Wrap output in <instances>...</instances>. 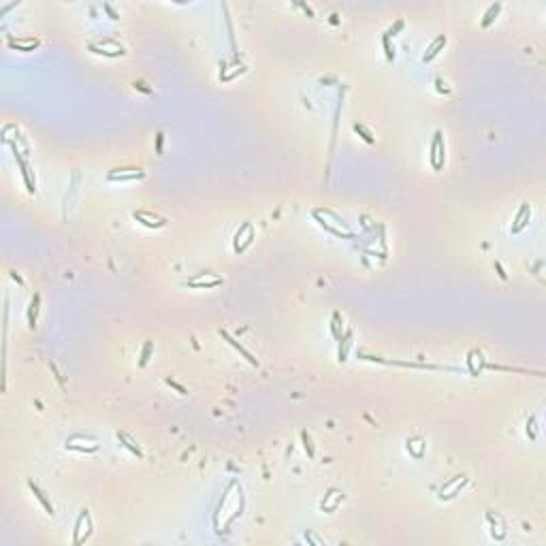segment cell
I'll return each mask as SVG.
<instances>
[{
    "mask_svg": "<svg viewBox=\"0 0 546 546\" xmlns=\"http://www.w3.org/2000/svg\"><path fill=\"white\" fill-rule=\"evenodd\" d=\"M350 337H352V331H346V335L344 337H340V360L344 363V360H346V356H348V348H350Z\"/></svg>",
    "mask_w": 546,
    "mask_h": 546,
    "instance_id": "d6986e66",
    "label": "cell"
},
{
    "mask_svg": "<svg viewBox=\"0 0 546 546\" xmlns=\"http://www.w3.org/2000/svg\"><path fill=\"white\" fill-rule=\"evenodd\" d=\"M150 354H152V342H146V346H143V352H141V358H139V365H141V367L148 365Z\"/></svg>",
    "mask_w": 546,
    "mask_h": 546,
    "instance_id": "7402d4cb",
    "label": "cell"
},
{
    "mask_svg": "<svg viewBox=\"0 0 546 546\" xmlns=\"http://www.w3.org/2000/svg\"><path fill=\"white\" fill-rule=\"evenodd\" d=\"M88 50H90L92 54L107 56V58H118V56H124L126 54L124 47L120 45L118 41H114V38H102V41H98V43H90V45H88Z\"/></svg>",
    "mask_w": 546,
    "mask_h": 546,
    "instance_id": "6da1fadb",
    "label": "cell"
},
{
    "mask_svg": "<svg viewBox=\"0 0 546 546\" xmlns=\"http://www.w3.org/2000/svg\"><path fill=\"white\" fill-rule=\"evenodd\" d=\"M220 335H222L224 340H226V342L230 344L232 348H235V350L239 352V354H244V356L248 358V363H250V365H254V367H258V360L254 358V354H250V352H248V350H246V348L242 346V344H239V342L235 340V337H230V335H228V331H224V328H220Z\"/></svg>",
    "mask_w": 546,
    "mask_h": 546,
    "instance_id": "7c38bea8",
    "label": "cell"
},
{
    "mask_svg": "<svg viewBox=\"0 0 546 546\" xmlns=\"http://www.w3.org/2000/svg\"><path fill=\"white\" fill-rule=\"evenodd\" d=\"M424 440L422 438H410L408 440V452L412 454V456H416V459H420V456L424 454Z\"/></svg>",
    "mask_w": 546,
    "mask_h": 546,
    "instance_id": "2e32d148",
    "label": "cell"
},
{
    "mask_svg": "<svg viewBox=\"0 0 546 546\" xmlns=\"http://www.w3.org/2000/svg\"><path fill=\"white\" fill-rule=\"evenodd\" d=\"M495 269H497V273H500V278H502V280H508V273L504 271V267H502L500 262H495Z\"/></svg>",
    "mask_w": 546,
    "mask_h": 546,
    "instance_id": "f546056e",
    "label": "cell"
},
{
    "mask_svg": "<svg viewBox=\"0 0 546 546\" xmlns=\"http://www.w3.org/2000/svg\"><path fill=\"white\" fill-rule=\"evenodd\" d=\"M132 218L139 224H143L146 228H162V226H166V218H162V216H158V214H152V212H134Z\"/></svg>",
    "mask_w": 546,
    "mask_h": 546,
    "instance_id": "52a82bcc",
    "label": "cell"
},
{
    "mask_svg": "<svg viewBox=\"0 0 546 546\" xmlns=\"http://www.w3.org/2000/svg\"><path fill=\"white\" fill-rule=\"evenodd\" d=\"M431 164L436 171H440L442 166H444V158H446V146H444V139H442V132L438 130L436 134H433V141H431Z\"/></svg>",
    "mask_w": 546,
    "mask_h": 546,
    "instance_id": "7a4b0ae2",
    "label": "cell"
},
{
    "mask_svg": "<svg viewBox=\"0 0 546 546\" xmlns=\"http://www.w3.org/2000/svg\"><path fill=\"white\" fill-rule=\"evenodd\" d=\"M436 86H438V92H446V94H448V92H450V90H448V88H446V84H444V82H442V79H440V77L436 79Z\"/></svg>",
    "mask_w": 546,
    "mask_h": 546,
    "instance_id": "f1b7e54d",
    "label": "cell"
},
{
    "mask_svg": "<svg viewBox=\"0 0 546 546\" xmlns=\"http://www.w3.org/2000/svg\"><path fill=\"white\" fill-rule=\"evenodd\" d=\"M6 43H9L11 50H18V52H34L38 45H41V41L34 36H26V38H15V36H9L6 38Z\"/></svg>",
    "mask_w": 546,
    "mask_h": 546,
    "instance_id": "ba28073f",
    "label": "cell"
},
{
    "mask_svg": "<svg viewBox=\"0 0 546 546\" xmlns=\"http://www.w3.org/2000/svg\"><path fill=\"white\" fill-rule=\"evenodd\" d=\"M448 43V38H446V34H440L436 41H433L431 45H429V50L424 52V56H422V62H431L433 58H436V56L444 50V45Z\"/></svg>",
    "mask_w": 546,
    "mask_h": 546,
    "instance_id": "4fadbf2b",
    "label": "cell"
},
{
    "mask_svg": "<svg viewBox=\"0 0 546 546\" xmlns=\"http://www.w3.org/2000/svg\"><path fill=\"white\" fill-rule=\"evenodd\" d=\"M382 45H384V52H386V58H388V60L395 58V50L390 47V38H384V36H382Z\"/></svg>",
    "mask_w": 546,
    "mask_h": 546,
    "instance_id": "d4e9b609",
    "label": "cell"
},
{
    "mask_svg": "<svg viewBox=\"0 0 546 546\" xmlns=\"http://www.w3.org/2000/svg\"><path fill=\"white\" fill-rule=\"evenodd\" d=\"M354 130H356V132H358L360 136H363V139H365L367 143H374V134H372V132H369V130H367V128L363 126V124H354Z\"/></svg>",
    "mask_w": 546,
    "mask_h": 546,
    "instance_id": "cb8c5ba5",
    "label": "cell"
},
{
    "mask_svg": "<svg viewBox=\"0 0 546 546\" xmlns=\"http://www.w3.org/2000/svg\"><path fill=\"white\" fill-rule=\"evenodd\" d=\"M66 450H75V452H96L98 450V444H90V446H77L73 442H66Z\"/></svg>",
    "mask_w": 546,
    "mask_h": 546,
    "instance_id": "ffe728a7",
    "label": "cell"
},
{
    "mask_svg": "<svg viewBox=\"0 0 546 546\" xmlns=\"http://www.w3.org/2000/svg\"><path fill=\"white\" fill-rule=\"evenodd\" d=\"M146 178V171L136 166H130V168H114V171L107 173V180L109 182H134V180H143Z\"/></svg>",
    "mask_w": 546,
    "mask_h": 546,
    "instance_id": "277c9868",
    "label": "cell"
},
{
    "mask_svg": "<svg viewBox=\"0 0 546 546\" xmlns=\"http://www.w3.org/2000/svg\"><path fill=\"white\" fill-rule=\"evenodd\" d=\"M38 303H41V296H38V294H34V296H32V303H30V310H28V324H30V326H34V324H36Z\"/></svg>",
    "mask_w": 546,
    "mask_h": 546,
    "instance_id": "ac0fdd59",
    "label": "cell"
},
{
    "mask_svg": "<svg viewBox=\"0 0 546 546\" xmlns=\"http://www.w3.org/2000/svg\"><path fill=\"white\" fill-rule=\"evenodd\" d=\"M529 218H532V210H529V205L523 203L520 205V210L518 214L514 216V224H512V232H520L527 224H529Z\"/></svg>",
    "mask_w": 546,
    "mask_h": 546,
    "instance_id": "8fae6325",
    "label": "cell"
},
{
    "mask_svg": "<svg viewBox=\"0 0 546 546\" xmlns=\"http://www.w3.org/2000/svg\"><path fill=\"white\" fill-rule=\"evenodd\" d=\"M254 237H256V232H254V226L250 222H246L242 228H239L235 232V252H244L248 246H252L254 242Z\"/></svg>",
    "mask_w": 546,
    "mask_h": 546,
    "instance_id": "8992f818",
    "label": "cell"
},
{
    "mask_svg": "<svg viewBox=\"0 0 546 546\" xmlns=\"http://www.w3.org/2000/svg\"><path fill=\"white\" fill-rule=\"evenodd\" d=\"M13 152H15V160H18V164H20V168H22V175H24V182H26V188H28V192H34L36 188V182L32 180V173H30V166H28V162L26 160L22 158V154L18 152V148L13 146Z\"/></svg>",
    "mask_w": 546,
    "mask_h": 546,
    "instance_id": "9c48e42d",
    "label": "cell"
},
{
    "mask_svg": "<svg viewBox=\"0 0 546 546\" xmlns=\"http://www.w3.org/2000/svg\"><path fill=\"white\" fill-rule=\"evenodd\" d=\"M342 502H344V493L337 491V488H331L328 495H324V502L320 504V508H322L324 512H335L337 506H340Z\"/></svg>",
    "mask_w": 546,
    "mask_h": 546,
    "instance_id": "30bf717a",
    "label": "cell"
},
{
    "mask_svg": "<svg viewBox=\"0 0 546 546\" xmlns=\"http://www.w3.org/2000/svg\"><path fill=\"white\" fill-rule=\"evenodd\" d=\"M468 482H470L468 476H456L452 480H448L446 484H442V488L438 491V497L440 500H452V497H456L461 493L463 486H468Z\"/></svg>",
    "mask_w": 546,
    "mask_h": 546,
    "instance_id": "3957f363",
    "label": "cell"
},
{
    "mask_svg": "<svg viewBox=\"0 0 546 546\" xmlns=\"http://www.w3.org/2000/svg\"><path fill=\"white\" fill-rule=\"evenodd\" d=\"M156 150H158V154L162 152V132H158V136H156Z\"/></svg>",
    "mask_w": 546,
    "mask_h": 546,
    "instance_id": "4dcf8cb0",
    "label": "cell"
},
{
    "mask_svg": "<svg viewBox=\"0 0 546 546\" xmlns=\"http://www.w3.org/2000/svg\"><path fill=\"white\" fill-rule=\"evenodd\" d=\"M404 26H406V22H404V20H397V24H395V26H390V28H388L386 32H384V38H390V36H395L399 30H404Z\"/></svg>",
    "mask_w": 546,
    "mask_h": 546,
    "instance_id": "603a6c76",
    "label": "cell"
},
{
    "mask_svg": "<svg viewBox=\"0 0 546 546\" xmlns=\"http://www.w3.org/2000/svg\"><path fill=\"white\" fill-rule=\"evenodd\" d=\"M500 11H502V2H495V4H491V6H488V9H486V13L482 15V22H480V26H482V28L491 26L493 20L497 18V13H500Z\"/></svg>",
    "mask_w": 546,
    "mask_h": 546,
    "instance_id": "e0dca14e",
    "label": "cell"
},
{
    "mask_svg": "<svg viewBox=\"0 0 546 546\" xmlns=\"http://www.w3.org/2000/svg\"><path fill=\"white\" fill-rule=\"evenodd\" d=\"M28 486H30V491L34 493V497H36V500L41 502V506H43V508L47 510V514H52V516H54V514H56V510H54L52 502H50V500H47V497H45V493H43L41 488H38V486H36L34 482H32V480H28Z\"/></svg>",
    "mask_w": 546,
    "mask_h": 546,
    "instance_id": "9a60e30c",
    "label": "cell"
},
{
    "mask_svg": "<svg viewBox=\"0 0 546 546\" xmlns=\"http://www.w3.org/2000/svg\"><path fill=\"white\" fill-rule=\"evenodd\" d=\"M102 6H105V11L109 13V18H111V20H120V15H118V13L114 11V6H111L109 2H105V4H102Z\"/></svg>",
    "mask_w": 546,
    "mask_h": 546,
    "instance_id": "83f0119b",
    "label": "cell"
},
{
    "mask_svg": "<svg viewBox=\"0 0 546 546\" xmlns=\"http://www.w3.org/2000/svg\"><path fill=\"white\" fill-rule=\"evenodd\" d=\"M527 436L532 438V440H536V418H534V416L527 420Z\"/></svg>",
    "mask_w": 546,
    "mask_h": 546,
    "instance_id": "4316f807",
    "label": "cell"
},
{
    "mask_svg": "<svg viewBox=\"0 0 546 546\" xmlns=\"http://www.w3.org/2000/svg\"><path fill=\"white\" fill-rule=\"evenodd\" d=\"M118 440L122 442V444H124V448H128V450H130V452H132L134 456H139V459H143V450H141V446L136 444V442H134V440H132L130 436H128V433L120 431V433H118Z\"/></svg>",
    "mask_w": 546,
    "mask_h": 546,
    "instance_id": "5bb4252c",
    "label": "cell"
},
{
    "mask_svg": "<svg viewBox=\"0 0 546 546\" xmlns=\"http://www.w3.org/2000/svg\"><path fill=\"white\" fill-rule=\"evenodd\" d=\"M222 282H224V280H222L220 276H216V273H198L196 278L188 280L186 286H190V288H200V290H203V288H216V286H220Z\"/></svg>",
    "mask_w": 546,
    "mask_h": 546,
    "instance_id": "5b68a950",
    "label": "cell"
},
{
    "mask_svg": "<svg viewBox=\"0 0 546 546\" xmlns=\"http://www.w3.org/2000/svg\"><path fill=\"white\" fill-rule=\"evenodd\" d=\"M301 440H303V446H305V450H308V454L314 456L316 454V448H314V442H312L310 433L308 431H301Z\"/></svg>",
    "mask_w": 546,
    "mask_h": 546,
    "instance_id": "44dd1931",
    "label": "cell"
},
{
    "mask_svg": "<svg viewBox=\"0 0 546 546\" xmlns=\"http://www.w3.org/2000/svg\"><path fill=\"white\" fill-rule=\"evenodd\" d=\"M164 382L168 384V386H173L175 390H178V392H180V395H188V390H186V388H184V386H182V384H178V382H175V380H171V378H166Z\"/></svg>",
    "mask_w": 546,
    "mask_h": 546,
    "instance_id": "484cf974",
    "label": "cell"
}]
</instances>
